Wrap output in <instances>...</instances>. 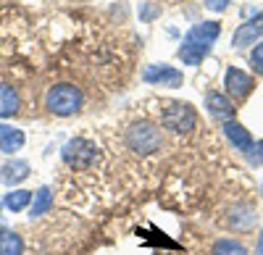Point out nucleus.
<instances>
[{"mask_svg":"<svg viewBox=\"0 0 263 255\" xmlns=\"http://www.w3.org/2000/svg\"><path fill=\"white\" fill-rule=\"evenodd\" d=\"M253 87H255V79H253L248 71L237 69V66H229V69L224 71V92H227L229 97L245 100V97L253 92Z\"/></svg>","mask_w":263,"mask_h":255,"instance_id":"nucleus-7","label":"nucleus"},{"mask_svg":"<svg viewBox=\"0 0 263 255\" xmlns=\"http://www.w3.org/2000/svg\"><path fill=\"white\" fill-rule=\"evenodd\" d=\"M248 158H250V161H253L255 166H263V140L253 145V150L248 153Z\"/></svg>","mask_w":263,"mask_h":255,"instance_id":"nucleus-20","label":"nucleus"},{"mask_svg":"<svg viewBox=\"0 0 263 255\" xmlns=\"http://www.w3.org/2000/svg\"><path fill=\"white\" fill-rule=\"evenodd\" d=\"M53 208V189L50 187H40L34 198H32V216H42Z\"/></svg>","mask_w":263,"mask_h":255,"instance_id":"nucleus-17","label":"nucleus"},{"mask_svg":"<svg viewBox=\"0 0 263 255\" xmlns=\"http://www.w3.org/2000/svg\"><path fill=\"white\" fill-rule=\"evenodd\" d=\"M229 226L237 231H250L255 226V213L250 205H237L232 213H229Z\"/></svg>","mask_w":263,"mask_h":255,"instance_id":"nucleus-13","label":"nucleus"},{"mask_svg":"<svg viewBox=\"0 0 263 255\" xmlns=\"http://www.w3.org/2000/svg\"><path fill=\"white\" fill-rule=\"evenodd\" d=\"M218 34H221V24H218V21H203V24H195L184 34L182 45L177 50L179 61L187 63V66H200V63L205 61V55L211 53L213 42L218 40Z\"/></svg>","mask_w":263,"mask_h":255,"instance_id":"nucleus-1","label":"nucleus"},{"mask_svg":"<svg viewBox=\"0 0 263 255\" xmlns=\"http://www.w3.org/2000/svg\"><path fill=\"white\" fill-rule=\"evenodd\" d=\"M32 192L29 189H13V192H8L6 198H3V205L8 208V210H13V213H18V210H24L27 205H32Z\"/></svg>","mask_w":263,"mask_h":255,"instance_id":"nucleus-16","label":"nucleus"},{"mask_svg":"<svg viewBox=\"0 0 263 255\" xmlns=\"http://www.w3.org/2000/svg\"><path fill=\"white\" fill-rule=\"evenodd\" d=\"M21 108V97L18 92L11 87V84H3L0 82V119H11L16 116Z\"/></svg>","mask_w":263,"mask_h":255,"instance_id":"nucleus-11","label":"nucleus"},{"mask_svg":"<svg viewBox=\"0 0 263 255\" xmlns=\"http://www.w3.org/2000/svg\"><path fill=\"white\" fill-rule=\"evenodd\" d=\"M63 163L66 166H71L77 168V171H87V168H92L100 158V150H98V145L92 140H84V137H74L63 145Z\"/></svg>","mask_w":263,"mask_h":255,"instance_id":"nucleus-5","label":"nucleus"},{"mask_svg":"<svg viewBox=\"0 0 263 255\" xmlns=\"http://www.w3.org/2000/svg\"><path fill=\"white\" fill-rule=\"evenodd\" d=\"M161 126L174 134H192L197 126L195 105H190L184 100H168L161 108Z\"/></svg>","mask_w":263,"mask_h":255,"instance_id":"nucleus-4","label":"nucleus"},{"mask_svg":"<svg viewBox=\"0 0 263 255\" xmlns=\"http://www.w3.org/2000/svg\"><path fill=\"white\" fill-rule=\"evenodd\" d=\"M205 108L211 111V116L221 119V121H232L234 113H237V108H234V103L229 100V95L227 92H216V90L205 95Z\"/></svg>","mask_w":263,"mask_h":255,"instance_id":"nucleus-10","label":"nucleus"},{"mask_svg":"<svg viewBox=\"0 0 263 255\" xmlns=\"http://www.w3.org/2000/svg\"><path fill=\"white\" fill-rule=\"evenodd\" d=\"M124 142L126 147L135 155L145 158V155H153V153H158L161 150V145H163V137H161V129L153 121H135V124H129V129L124 132Z\"/></svg>","mask_w":263,"mask_h":255,"instance_id":"nucleus-2","label":"nucleus"},{"mask_svg":"<svg viewBox=\"0 0 263 255\" xmlns=\"http://www.w3.org/2000/svg\"><path fill=\"white\" fill-rule=\"evenodd\" d=\"M24 252V242L16 231L0 229V255H21Z\"/></svg>","mask_w":263,"mask_h":255,"instance_id":"nucleus-15","label":"nucleus"},{"mask_svg":"<svg viewBox=\"0 0 263 255\" xmlns=\"http://www.w3.org/2000/svg\"><path fill=\"white\" fill-rule=\"evenodd\" d=\"M224 137L232 142V147H234V150H239V153H250L253 150V145H255V140H253V134L245 129V126L242 124H239V121H224Z\"/></svg>","mask_w":263,"mask_h":255,"instance_id":"nucleus-9","label":"nucleus"},{"mask_svg":"<svg viewBox=\"0 0 263 255\" xmlns=\"http://www.w3.org/2000/svg\"><path fill=\"white\" fill-rule=\"evenodd\" d=\"M250 66H253L258 74H263V40L258 42V45L253 48V53H250Z\"/></svg>","mask_w":263,"mask_h":255,"instance_id":"nucleus-19","label":"nucleus"},{"mask_svg":"<svg viewBox=\"0 0 263 255\" xmlns=\"http://www.w3.org/2000/svg\"><path fill=\"white\" fill-rule=\"evenodd\" d=\"M24 147V132L21 129H13V126H6V124H0V150L3 153H16Z\"/></svg>","mask_w":263,"mask_h":255,"instance_id":"nucleus-12","label":"nucleus"},{"mask_svg":"<svg viewBox=\"0 0 263 255\" xmlns=\"http://www.w3.org/2000/svg\"><path fill=\"white\" fill-rule=\"evenodd\" d=\"M213 255H248V247L242 242H237V240L224 237V240H216Z\"/></svg>","mask_w":263,"mask_h":255,"instance_id":"nucleus-18","label":"nucleus"},{"mask_svg":"<svg viewBox=\"0 0 263 255\" xmlns=\"http://www.w3.org/2000/svg\"><path fill=\"white\" fill-rule=\"evenodd\" d=\"M82 103H84L82 90L74 87V84H66V82L53 84V87L48 90V95H45V108L53 116H61V119L79 113L82 111Z\"/></svg>","mask_w":263,"mask_h":255,"instance_id":"nucleus-3","label":"nucleus"},{"mask_svg":"<svg viewBox=\"0 0 263 255\" xmlns=\"http://www.w3.org/2000/svg\"><path fill=\"white\" fill-rule=\"evenodd\" d=\"M229 6V0H205V8L208 11H224Z\"/></svg>","mask_w":263,"mask_h":255,"instance_id":"nucleus-21","label":"nucleus"},{"mask_svg":"<svg viewBox=\"0 0 263 255\" xmlns=\"http://www.w3.org/2000/svg\"><path fill=\"white\" fill-rule=\"evenodd\" d=\"M142 82L150 84V87H168V90H174V87H182L184 76H182V71L177 66H168V63H153V66H147L142 71Z\"/></svg>","mask_w":263,"mask_h":255,"instance_id":"nucleus-6","label":"nucleus"},{"mask_svg":"<svg viewBox=\"0 0 263 255\" xmlns=\"http://www.w3.org/2000/svg\"><path fill=\"white\" fill-rule=\"evenodd\" d=\"M260 40H263V11H260V13H255L253 18H248L245 24L232 34V48L242 50V48L253 45V42L258 45Z\"/></svg>","mask_w":263,"mask_h":255,"instance_id":"nucleus-8","label":"nucleus"},{"mask_svg":"<svg viewBox=\"0 0 263 255\" xmlns=\"http://www.w3.org/2000/svg\"><path fill=\"white\" fill-rule=\"evenodd\" d=\"M0 176H3L6 184H18L29 176V163L27 161H8L3 168H0Z\"/></svg>","mask_w":263,"mask_h":255,"instance_id":"nucleus-14","label":"nucleus"},{"mask_svg":"<svg viewBox=\"0 0 263 255\" xmlns=\"http://www.w3.org/2000/svg\"><path fill=\"white\" fill-rule=\"evenodd\" d=\"M258 252H260V255H263V237H260V240H258Z\"/></svg>","mask_w":263,"mask_h":255,"instance_id":"nucleus-22","label":"nucleus"}]
</instances>
